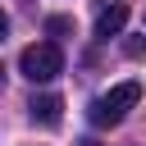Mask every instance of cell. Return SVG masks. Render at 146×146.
I'll return each instance as SVG.
<instances>
[{"label": "cell", "mask_w": 146, "mask_h": 146, "mask_svg": "<svg viewBox=\"0 0 146 146\" xmlns=\"http://www.w3.org/2000/svg\"><path fill=\"white\" fill-rule=\"evenodd\" d=\"M137 100H141V82H114L105 96L91 100V123L96 128H114V123H123V114Z\"/></svg>", "instance_id": "6da1fadb"}, {"label": "cell", "mask_w": 146, "mask_h": 146, "mask_svg": "<svg viewBox=\"0 0 146 146\" xmlns=\"http://www.w3.org/2000/svg\"><path fill=\"white\" fill-rule=\"evenodd\" d=\"M18 73H23L27 82H50V78L64 73V50H59L55 41H36V46H27V50L18 55Z\"/></svg>", "instance_id": "7a4b0ae2"}, {"label": "cell", "mask_w": 146, "mask_h": 146, "mask_svg": "<svg viewBox=\"0 0 146 146\" xmlns=\"http://www.w3.org/2000/svg\"><path fill=\"white\" fill-rule=\"evenodd\" d=\"M27 114L41 123V128H59V119H64V100L59 96H32V105H27Z\"/></svg>", "instance_id": "3957f363"}, {"label": "cell", "mask_w": 146, "mask_h": 146, "mask_svg": "<svg viewBox=\"0 0 146 146\" xmlns=\"http://www.w3.org/2000/svg\"><path fill=\"white\" fill-rule=\"evenodd\" d=\"M123 23H128V5L119 0V5L100 9V18H96V36H100V41H110V36H119V32H123Z\"/></svg>", "instance_id": "277c9868"}, {"label": "cell", "mask_w": 146, "mask_h": 146, "mask_svg": "<svg viewBox=\"0 0 146 146\" xmlns=\"http://www.w3.org/2000/svg\"><path fill=\"white\" fill-rule=\"evenodd\" d=\"M123 55L128 59H146V36H128L123 41Z\"/></svg>", "instance_id": "5b68a950"}, {"label": "cell", "mask_w": 146, "mask_h": 146, "mask_svg": "<svg viewBox=\"0 0 146 146\" xmlns=\"http://www.w3.org/2000/svg\"><path fill=\"white\" fill-rule=\"evenodd\" d=\"M68 27H73L68 18H46V32H55V36H59V32H68Z\"/></svg>", "instance_id": "8992f818"}, {"label": "cell", "mask_w": 146, "mask_h": 146, "mask_svg": "<svg viewBox=\"0 0 146 146\" xmlns=\"http://www.w3.org/2000/svg\"><path fill=\"white\" fill-rule=\"evenodd\" d=\"M5 32H9V14L0 9V41H5Z\"/></svg>", "instance_id": "52a82bcc"}, {"label": "cell", "mask_w": 146, "mask_h": 146, "mask_svg": "<svg viewBox=\"0 0 146 146\" xmlns=\"http://www.w3.org/2000/svg\"><path fill=\"white\" fill-rule=\"evenodd\" d=\"M0 87H5V64H0Z\"/></svg>", "instance_id": "ba28073f"}]
</instances>
